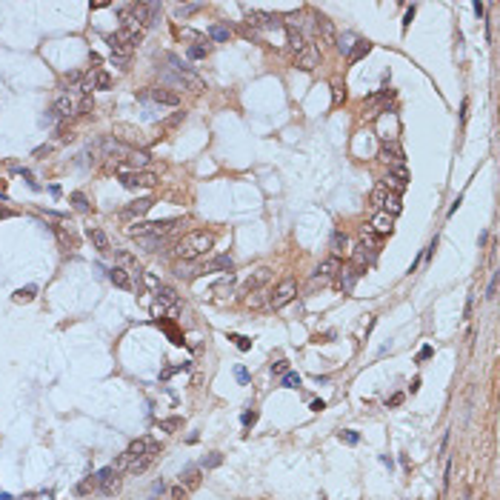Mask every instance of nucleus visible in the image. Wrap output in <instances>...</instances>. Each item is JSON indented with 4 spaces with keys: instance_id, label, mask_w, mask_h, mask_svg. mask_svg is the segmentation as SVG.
Listing matches in <instances>:
<instances>
[{
    "instance_id": "f257e3e1",
    "label": "nucleus",
    "mask_w": 500,
    "mask_h": 500,
    "mask_svg": "<svg viewBox=\"0 0 500 500\" xmlns=\"http://www.w3.org/2000/svg\"><path fill=\"white\" fill-rule=\"evenodd\" d=\"M215 246V234L212 232H189L175 243V257L177 260H198Z\"/></svg>"
},
{
    "instance_id": "f03ea898",
    "label": "nucleus",
    "mask_w": 500,
    "mask_h": 500,
    "mask_svg": "<svg viewBox=\"0 0 500 500\" xmlns=\"http://www.w3.org/2000/svg\"><path fill=\"white\" fill-rule=\"evenodd\" d=\"M140 34L143 32H134V29H117V32H112L106 40H109V46H112V57H117V60H129L132 57L134 46L140 43Z\"/></svg>"
},
{
    "instance_id": "7ed1b4c3",
    "label": "nucleus",
    "mask_w": 500,
    "mask_h": 500,
    "mask_svg": "<svg viewBox=\"0 0 500 500\" xmlns=\"http://www.w3.org/2000/svg\"><path fill=\"white\" fill-rule=\"evenodd\" d=\"M180 226V220L177 217H172V220H149V223H134L129 226V237L134 240H140V237H166L169 232H175Z\"/></svg>"
},
{
    "instance_id": "20e7f679",
    "label": "nucleus",
    "mask_w": 500,
    "mask_h": 500,
    "mask_svg": "<svg viewBox=\"0 0 500 500\" xmlns=\"http://www.w3.org/2000/svg\"><path fill=\"white\" fill-rule=\"evenodd\" d=\"M120 186H123V189H132V192H137V189H154V186H157V175L149 172V169L123 172V175H120Z\"/></svg>"
},
{
    "instance_id": "39448f33",
    "label": "nucleus",
    "mask_w": 500,
    "mask_h": 500,
    "mask_svg": "<svg viewBox=\"0 0 500 500\" xmlns=\"http://www.w3.org/2000/svg\"><path fill=\"white\" fill-rule=\"evenodd\" d=\"M295 298H298V283H295V280H283V283L269 295V306H272V309H283L286 303H292Z\"/></svg>"
},
{
    "instance_id": "423d86ee",
    "label": "nucleus",
    "mask_w": 500,
    "mask_h": 500,
    "mask_svg": "<svg viewBox=\"0 0 500 500\" xmlns=\"http://www.w3.org/2000/svg\"><path fill=\"white\" fill-rule=\"evenodd\" d=\"M295 66H298L300 72H312V69H317L320 66V49H317L315 43H306V46L295 54Z\"/></svg>"
},
{
    "instance_id": "0eeeda50",
    "label": "nucleus",
    "mask_w": 500,
    "mask_h": 500,
    "mask_svg": "<svg viewBox=\"0 0 500 500\" xmlns=\"http://www.w3.org/2000/svg\"><path fill=\"white\" fill-rule=\"evenodd\" d=\"M154 100V103H160V106H180V95L177 92H172L169 86H151L149 92H143L140 100Z\"/></svg>"
},
{
    "instance_id": "6e6552de",
    "label": "nucleus",
    "mask_w": 500,
    "mask_h": 500,
    "mask_svg": "<svg viewBox=\"0 0 500 500\" xmlns=\"http://www.w3.org/2000/svg\"><path fill=\"white\" fill-rule=\"evenodd\" d=\"M375 254H377V246L372 243V240H360L357 246H354V251H351V260H354V266L357 269H366L372 260H375Z\"/></svg>"
},
{
    "instance_id": "1a4fd4ad",
    "label": "nucleus",
    "mask_w": 500,
    "mask_h": 500,
    "mask_svg": "<svg viewBox=\"0 0 500 500\" xmlns=\"http://www.w3.org/2000/svg\"><path fill=\"white\" fill-rule=\"evenodd\" d=\"M340 269H343V260L329 254V257L315 269V283H326V280H332L334 275H340Z\"/></svg>"
},
{
    "instance_id": "9d476101",
    "label": "nucleus",
    "mask_w": 500,
    "mask_h": 500,
    "mask_svg": "<svg viewBox=\"0 0 500 500\" xmlns=\"http://www.w3.org/2000/svg\"><path fill=\"white\" fill-rule=\"evenodd\" d=\"M246 23L251 26V32H254V29H277V26H280L277 17L263 15V12H254V9H246Z\"/></svg>"
},
{
    "instance_id": "9b49d317",
    "label": "nucleus",
    "mask_w": 500,
    "mask_h": 500,
    "mask_svg": "<svg viewBox=\"0 0 500 500\" xmlns=\"http://www.w3.org/2000/svg\"><path fill=\"white\" fill-rule=\"evenodd\" d=\"M151 206H154V198H137L134 203H129L123 212H120V217L123 220H134V217H143L146 212H149Z\"/></svg>"
},
{
    "instance_id": "f8f14e48",
    "label": "nucleus",
    "mask_w": 500,
    "mask_h": 500,
    "mask_svg": "<svg viewBox=\"0 0 500 500\" xmlns=\"http://www.w3.org/2000/svg\"><path fill=\"white\" fill-rule=\"evenodd\" d=\"M269 277H272V269H269V266H257L249 277H246L243 292H257V289H263V286L269 283Z\"/></svg>"
},
{
    "instance_id": "ddd939ff",
    "label": "nucleus",
    "mask_w": 500,
    "mask_h": 500,
    "mask_svg": "<svg viewBox=\"0 0 500 500\" xmlns=\"http://www.w3.org/2000/svg\"><path fill=\"white\" fill-rule=\"evenodd\" d=\"M234 269V260L229 257V254H217V257H212V260H206V263H200V272L203 275H209V272H232Z\"/></svg>"
},
{
    "instance_id": "4468645a",
    "label": "nucleus",
    "mask_w": 500,
    "mask_h": 500,
    "mask_svg": "<svg viewBox=\"0 0 500 500\" xmlns=\"http://www.w3.org/2000/svg\"><path fill=\"white\" fill-rule=\"evenodd\" d=\"M360 275H363V269H357V266L340 269V280H337L340 292H343V295H349L351 289H354V283H357V277H360Z\"/></svg>"
},
{
    "instance_id": "2eb2a0df",
    "label": "nucleus",
    "mask_w": 500,
    "mask_h": 500,
    "mask_svg": "<svg viewBox=\"0 0 500 500\" xmlns=\"http://www.w3.org/2000/svg\"><path fill=\"white\" fill-rule=\"evenodd\" d=\"M154 295H157V303L160 306H172V309H177L180 306V298H177V292L166 283H157L154 286Z\"/></svg>"
},
{
    "instance_id": "dca6fc26",
    "label": "nucleus",
    "mask_w": 500,
    "mask_h": 500,
    "mask_svg": "<svg viewBox=\"0 0 500 500\" xmlns=\"http://www.w3.org/2000/svg\"><path fill=\"white\" fill-rule=\"evenodd\" d=\"M89 240L95 243V249L100 251V254H106V251H112V240H109V234L103 232V229H98V226H89Z\"/></svg>"
},
{
    "instance_id": "f3484780",
    "label": "nucleus",
    "mask_w": 500,
    "mask_h": 500,
    "mask_svg": "<svg viewBox=\"0 0 500 500\" xmlns=\"http://www.w3.org/2000/svg\"><path fill=\"white\" fill-rule=\"evenodd\" d=\"M317 34L323 37V43H334L337 40V32H334V23L326 15H317Z\"/></svg>"
},
{
    "instance_id": "a211bd4d",
    "label": "nucleus",
    "mask_w": 500,
    "mask_h": 500,
    "mask_svg": "<svg viewBox=\"0 0 500 500\" xmlns=\"http://www.w3.org/2000/svg\"><path fill=\"white\" fill-rule=\"evenodd\" d=\"M109 280H112L117 289H134L132 277H129V272H126L123 266H112V269H109Z\"/></svg>"
},
{
    "instance_id": "6ab92c4d",
    "label": "nucleus",
    "mask_w": 500,
    "mask_h": 500,
    "mask_svg": "<svg viewBox=\"0 0 500 500\" xmlns=\"http://www.w3.org/2000/svg\"><path fill=\"white\" fill-rule=\"evenodd\" d=\"M380 157H383L389 166H400V163H403V149H400L398 143H383Z\"/></svg>"
},
{
    "instance_id": "aec40b11",
    "label": "nucleus",
    "mask_w": 500,
    "mask_h": 500,
    "mask_svg": "<svg viewBox=\"0 0 500 500\" xmlns=\"http://www.w3.org/2000/svg\"><path fill=\"white\" fill-rule=\"evenodd\" d=\"M54 232H57V240H60V246L63 249H77V234L72 232V229H66V226H54Z\"/></svg>"
},
{
    "instance_id": "412c9836",
    "label": "nucleus",
    "mask_w": 500,
    "mask_h": 500,
    "mask_svg": "<svg viewBox=\"0 0 500 500\" xmlns=\"http://www.w3.org/2000/svg\"><path fill=\"white\" fill-rule=\"evenodd\" d=\"M180 486H183L186 492H192V489H198V486H200V469H198V466L186 469L183 475H180Z\"/></svg>"
},
{
    "instance_id": "4be33fe9",
    "label": "nucleus",
    "mask_w": 500,
    "mask_h": 500,
    "mask_svg": "<svg viewBox=\"0 0 500 500\" xmlns=\"http://www.w3.org/2000/svg\"><path fill=\"white\" fill-rule=\"evenodd\" d=\"M286 40H289V46L295 49V54H298V51L306 46V43H303V34H300V29H298V26H292V23L286 26Z\"/></svg>"
},
{
    "instance_id": "5701e85b",
    "label": "nucleus",
    "mask_w": 500,
    "mask_h": 500,
    "mask_svg": "<svg viewBox=\"0 0 500 500\" xmlns=\"http://www.w3.org/2000/svg\"><path fill=\"white\" fill-rule=\"evenodd\" d=\"M392 223H395V217H389L386 212H380V215L372 220V226H375V232L377 234H389L392 232Z\"/></svg>"
},
{
    "instance_id": "b1692460",
    "label": "nucleus",
    "mask_w": 500,
    "mask_h": 500,
    "mask_svg": "<svg viewBox=\"0 0 500 500\" xmlns=\"http://www.w3.org/2000/svg\"><path fill=\"white\" fill-rule=\"evenodd\" d=\"M383 209H386V215H389V217H398L400 212H403V198L392 192V195H389V200L383 203Z\"/></svg>"
},
{
    "instance_id": "393cba45",
    "label": "nucleus",
    "mask_w": 500,
    "mask_h": 500,
    "mask_svg": "<svg viewBox=\"0 0 500 500\" xmlns=\"http://www.w3.org/2000/svg\"><path fill=\"white\" fill-rule=\"evenodd\" d=\"M369 49H372V43H369V40H357V43L351 46V51H349V63H357L360 57H366Z\"/></svg>"
},
{
    "instance_id": "a878e982",
    "label": "nucleus",
    "mask_w": 500,
    "mask_h": 500,
    "mask_svg": "<svg viewBox=\"0 0 500 500\" xmlns=\"http://www.w3.org/2000/svg\"><path fill=\"white\" fill-rule=\"evenodd\" d=\"M346 246H349V237H346L343 232H334L332 234V257H340Z\"/></svg>"
},
{
    "instance_id": "bb28decb",
    "label": "nucleus",
    "mask_w": 500,
    "mask_h": 500,
    "mask_svg": "<svg viewBox=\"0 0 500 500\" xmlns=\"http://www.w3.org/2000/svg\"><path fill=\"white\" fill-rule=\"evenodd\" d=\"M232 289H234V272H226L215 283V295H226V292H232Z\"/></svg>"
},
{
    "instance_id": "cd10ccee",
    "label": "nucleus",
    "mask_w": 500,
    "mask_h": 500,
    "mask_svg": "<svg viewBox=\"0 0 500 500\" xmlns=\"http://www.w3.org/2000/svg\"><path fill=\"white\" fill-rule=\"evenodd\" d=\"M389 195H392V192H389L383 183H377L372 189V206H383L386 200H389Z\"/></svg>"
},
{
    "instance_id": "c85d7f7f",
    "label": "nucleus",
    "mask_w": 500,
    "mask_h": 500,
    "mask_svg": "<svg viewBox=\"0 0 500 500\" xmlns=\"http://www.w3.org/2000/svg\"><path fill=\"white\" fill-rule=\"evenodd\" d=\"M34 295H37V289H34V286H26V289H17L15 295H12V300H15V303H32Z\"/></svg>"
},
{
    "instance_id": "c756f323",
    "label": "nucleus",
    "mask_w": 500,
    "mask_h": 500,
    "mask_svg": "<svg viewBox=\"0 0 500 500\" xmlns=\"http://www.w3.org/2000/svg\"><path fill=\"white\" fill-rule=\"evenodd\" d=\"M72 206L77 209V212H92V203L86 198L83 192H72Z\"/></svg>"
},
{
    "instance_id": "7c9ffc66",
    "label": "nucleus",
    "mask_w": 500,
    "mask_h": 500,
    "mask_svg": "<svg viewBox=\"0 0 500 500\" xmlns=\"http://www.w3.org/2000/svg\"><path fill=\"white\" fill-rule=\"evenodd\" d=\"M198 9H200V3H177V6H175V17H177V20H180V17H189V15H195Z\"/></svg>"
},
{
    "instance_id": "2f4dec72",
    "label": "nucleus",
    "mask_w": 500,
    "mask_h": 500,
    "mask_svg": "<svg viewBox=\"0 0 500 500\" xmlns=\"http://www.w3.org/2000/svg\"><path fill=\"white\" fill-rule=\"evenodd\" d=\"M183 426V420L180 417H166V420H157V429L160 432H175V429H180Z\"/></svg>"
},
{
    "instance_id": "473e14b6",
    "label": "nucleus",
    "mask_w": 500,
    "mask_h": 500,
    "mask_svg": "<svg viewBox=\"0 0 500 500\" xmlns=\"http://www.w3.org/2000/svg\"><path fill=\"white\" fill-rule=\"evenodd\" d=\"M92 77H95V89H109V86H112V75L103 72V69H98Z\"/></svg>"
},
{
    "instance_id": "72a5a7b5",
    "label": "nucleus",
    "mask_w": 500,
    "mask_h": 500,
    "mask_svg": "<svg viewBox=\"0 0 500 500\" xmlns=\"http://www.w3.org/2000/svg\"><path fill=\"white\" fill-rule=\"evenodd\" d=\"M389 175H392L398 183H403V186L409 183V169L403 166V163H400V166H389Z\"/></svg>"
},
{
    "instance_id": "f704fd0d",
    "label": "nucleus",
    "mask_w": 500,
    "mask_h": 500,
    "mask_svg": "<svg viewBox=\"0 0 500 500\" xmlns=\"http://www.w3.org/2000/svg\"><path fill=\"white\" fill-rule=\"evenodd\" d=\"M389 98H392V89H380V92L369 95V98L363 100V103H366V106H377V103H383V100H389Z\"/></svg>"
},
{
    "instance_id": "c9c22d12",
    "label": "nucleus",
    "mask_w": 500,
    "mask_h": 500,
    "mask_svg": "<svg viewBox=\"0 0 500 500\" xmlns=\"http://www.w3.org/2000/svg\"><path fill=\"white\" fill-rule=\"evenodd\" d=\"M137 246H143L146 251H157L160 246H163V237H140Z\"/></svg>"
},
{
    "instance_id": "e433bc0d",
    "label": "nucleus",
    "mask_w": 500,
    "mask_h": 500,
    "mask_svg": "<svg viewBox=\"0 0 500 500\" xmlns=\"http://www.w3.org/2000/svg\"><path fill=\"white\" fill-rule=\"evenodd\" d=\"M209 37L217 40V43H226L229 40V29L226 26H209Z\"/></svg>"
},
{
    "instance_id": "4c0bfd02",
    "label": "nucleus",
    "mask_w": 500,
    "mask_h": 500,
    "mask_svg": "<svg viewBox=\"0 0 500 500\" xmlns=\"http://www.w3.org/2000/svg\"><path fill=\"white\" fill-rule=\"evenodd\" d=\"M266 300H269V292H266V289H257V292H254L249 300H246V303H249V306H254V309H260Z\"/></svg>"
},
{
    "instance_id": "58836bf2",
    "label": "nucleus",
    "mask_w": 500,
    "mask_h": 500,
    "mask_svg": "<svg viewBox=\"0 0 500 500\" xmlns=\"http://www.w3.org/2000/svg\"><path fill=\"white\" fill-rule=\"evenodd\" d=\"M332 103H334V106H340V103H346V86H340V83H332Z\"/></svg>"
},
{
    "instance_id": "ea45409f",
    "label": "nucleus",
    "mask_w": 500,
    "mask_h": 500,
    "mask_svg": "<svg viewBox=\"0 0 500 500\" xmlns=\"http://www.w3.org/2000/svg\"><path fill=\"white\" fill-rule=\"evenodd\" d=\"M98 489V477L92 475V477H86L83 483H77V495H89V492H95Z\"/></svg>"
},
{
    "instance_id": "a19ab883",
    "label": "nucleus",
    "mask_w": 500,
    "mask_h": 500,
    "mask_svg": "<svg viewBox=\"0 0 500 500\" xmlns=\"http://www.w3.org/2000/svg\"><path fill=\"white\" fill-rule=\"evenodd\" d=\"M100 492H103V495H117V492H120V480H117V477H109L106 483H100Z\"/></svg>"
},
{
    "instance_id": "79ce46f5",
    "label": "nucleus",
    "mask_w": 500,
    "mask_h": 500,
    "mask_svg": "<svg viewBox=\"0 0 500 500\" xmlns=\"http://www.w3.org/2000/svg\"><path fill=\"white\" fill-rule=\"evenodd\" d=\"M283 386H286V389H298V386H300V375H298V372H286V375H283Z\"/></svg>"
},
{
    "instance_id": "37998d69",
    "label": "nucleus",
    "mask_w": 500,
    "mask_h": 500,
    "mask_svg": "<svg viewBox=\"0 0 500 500\" xmlns=\"http://www.w3.org/2000/svg\"><path fill=\"white\" fill-rule=\"evenodd\" d=\"M229 340H234V346H237L240 351H249L251 349V340H249V337H243V334H232Z\"/></svg>"
},
{
    "instance_id": "c03bdc74",
    "label": "nucleus",
    "mask_w": 500,
    "mask_h": 500,
    "mask_svg": "<svg viewBox=\"0 0 500 500\" xmlns=\"http://www.w3.org/2000/svg\"><path fill=\"white\" fill-rule=\"evenodd\" d=\"M209 54V46H189V57L192 60H200V57H206Z\"/></svg>"
},
{
    "instance_id": "a18cd8bd",
    "label": "nucleus",
    "mask_w": 500,
    "mask_h": 500,
    "mask_svg": "<svg viewBox=\"0 0 500 500\" xmlns=\"http://www.w3.org/2000/svg\"><path fill=\"white\" fill-rule=\"evenodd\" d=\"M17 172H20V175H23V180H26V183L32 186L34 192H37V189H40V183H37V180H34V175H32V172H29V169H20V166H17Z\"/></svg>"
},
{
    "instance_id": "49530a36",
    "label": "nucleus",
    "mask_w": 500,
    "mask_h": 500,
    "mask_svg": "<svg viewBox=\"0 0 500 500\" xmlns=\"http://www.w3.org/2000/svg\"><path fill=\"white\" fill-rule=\"evenodd\" d=\"M340 440H343V443H349V446H354V443L360 440V434L351 432V429H346V432H340Z\"/></svg>"
},
{
    "instance_id": "de8ad7c7",
    "label": "nucleus",
    "mask_w": 500,
    "mask_h": 500,
    "mask_svg": "<svg viewBox=\"0 0 500 500\" xmlns=\"http://www.w3.org/2000/svg\"><path fill=\"white\" fill-rule=\"evenodd\" d=\"M498 295V275H492V280H489V289H486V300H495Z\"/></svg>"
},
{
    "instance_id": "09e8293b",
    "label": "nucleus",
    "mask_w": 500,
    "mask_h": 500,
    "mask_svg": "<svg viewBox=\"0 0 500 500\" xmlns=\"http://www.w3.org/2000/svg\"><path fill=\"white\" fill-rule=\"evenodd\" d=\"M163 329H166V332H169V337H172V343H177V346H183V337H180V334L175 332V326H172V323H163Z\"/></svg>"
},
{
    "instance_id": "8fccbe9b",
    "label": "nucleus",
    "mask_w": 500,
    "mask_h": 500,
    "mask_svg": "<svg viewBox=\"0 0 500 500\" xmlns=\"http://www.w3.org/2000/svg\"><path fill=\"white\" fill-rule=\"evenodd\" d=\"M177 34H180V37H186V40H200V43H203V34L192 32V29H177Z\"/></svg>"
},
{
    "instance_id": "3c124183",
    "label": "nucleus",
    "mask_w": 500,
    "mask_h": 500,
    "mask_svg": "<svg viewBox=\"0 0 500 500\" xmlns=\"http://www.w3.org/2000/svg\"><path fill=\"white\" fill-rule=\"evenodd\" d=\"M172 500H189V492H186L183 486H175V489H172Z\"/></svg>"
},
{
    "instance_id": "603ef678",
    "label": "nucleus",
    "mask_w": 500,
    "mask_h": 500,
    "mask_svg": "<svg viewBox=\"0 0 500 500\" xmlns=\"http://www.w3.org/2000/svg\"><path fill=\"white\" fill-rule=\"evenodd\" d=\"M220 460H223V457H220V454H217V451H212V454H209V457H206V460H203V466H220Z\"/></svg>"
},
{
    "instance_id": "864d4df0",
    "label": "nucleus",
    "mask_w": 500,
    "mask_h": 500,
    "mask_svg": "<svg viewBox=\"0 0 500 500\" xmlns=\"http://www.w3.org/2000/svg\"><path fill=\"white\" fill-rule=\"evenodd\" d=\"M234 377H237V383H249V372H246L243 366L234 369Z\"/></svg>"
},
{
    "instance_id": "5fc2aeb1",
    "label": "nucleus",
    "mask_w": 500,
    "mask_h": 500,
    "mask_svg": "<svg viewBox=\"0 0 500 500\" xmlns=\"http://www.w3.org/2000/svg\"><path fill=\"white\" fill-rule=\"evenodd\" d=\"M254 423H257V412H246V415H243V426L249 429V426H254Z\"/></svg>"
},
{
    "instance_id": "6e6d98bb",
    "label": "nucleus",
    "mask_w": 500,
    "mask_h": 500,
    "mask_svg": "<svg viewBox=\"0 0 500 500\" xmlns=\"http://www.w3.org/2000/svg\"><path fill=\"white\" fill-rule=\"evenodd\" d=\"M451 486V460H446V477H443V492Z\"/></svg>"
},
{
    "instance_id": "4d7b16f0",
    "label": "nucleus",
    "mask_w": 500,
    "mask_h": 500,
    "mask_svg": "<svg viewBox=\"0 0 500 500\" xmlns=\"http://www.w3.org/2000/svg\"><path fill=\"white\" fill-rule=\"evenodd\" d=\"M272 372H277V375H280V372H289V363H286V360H277V363H272Z\"/></svg>"
},
{
    "instance_id": "13d9d810",
    "label": "nucleus",
    "mask_w": 500,
    "mask_h": 500,
    "mask_svg": "<svg viewBox=\"0 0 500 500\" xmlns=\"http://www.w3.org/2000/svg\"><path fill=\"white\" fill-rule=\"evenodd\" d=\"M432 354H434V349H432V346H423V349H420V354H417V360H429Z\"/></svg>"
},
{
    "instance_id": "bf43d9fd",
    "label": "nucleus",
    "mask_w": 500,
    "mask_h": 500,
    "mask_svg": "<svg viewBox=\"0 0 500 500\" xmlns=\"http://www.w3.org/2000/svg\"><path fill=\"white\" fill-rule=\"evenodd\" d=\"M323 409H326L323 400H312V412H323Z\"/></svg>"
},
{
    "instance_id": "052dcab7",
    "label": "nucleus",
    "mask_w": 500,
    "mask_h": 500,
    "mask_svg": "<svg viewBox=\"0 0 500 500\" xmlns=\"http://www.w3.org/2000/svg\"><path fill=\"white\" fill-rule=\"evenodd\" d=\"M475 15H477V17L486 15V6H483V3H475Z\"/></svg>"
},
{
    "instance_id": "680f3d73",
    "label": "nucleus",
    "mask_w": 500,
    "mask_h": 500,
    "mask_svg": "<svg viewBox=\"0 0 500 500\" xmlns=\"http://www.w3.org/2000/svg\"><path fill=\"white\" fill-rule=\"evenodd\" d=\"M400 403H403V395H395V398L389 400V406H400Z\"/></svg>"
},
{
    "instance_id": "e2e57ef3",
    "label": "nucleus",
    "mask_w": 500,
    "mask_h": 500,
    "mask_svg": "<svg viewBox=\"0 0 500 500\" xmlns=\"http://www.w3.org/2000/svg\"><path fill=\"white\" fill-rule=\"evenodd\" d=\"M0 217H15V212H12V209H3V206H0Z\"/></svg>"
},
{
    "instance_id": "0e129e2a",
    "label": "nucleus",
    "mask_w": 500,
    "mask_h": 500,
    "mask_svg": "<svg viewBox=\"0 0 500 500\" xmlns=\"http://www.w3.org/2000/svg\"><path fill=\"white\" fill-rule=\"evenodd\" d=\"M0 198H6V180H0Z\"/></svg>"
},
{
    "instance_id": "69168bd1",
    "label": "nucleus",
    "mask_w": 500,
    "mask_h": 500,
    "mask_svg": "<svg viewBox=\"0 0 500 500\" xmlns=\"http://www.w3.org/2000/svg\"><path fill=\"white\" fill-rule=\"evenodd\" d=\"M0 500H15L12 495H0Z\"/></svg>"
},
{
    "instance_id": "338daca9",
    "label": "nucleus",
    "mask_w": 500,
    "mask_h": 500,
    "mask_svg": "<svg viewBox=\"0 0 500 500\" xmlns=\"http://www.w3.org/2000/svg\"><path fill=\"white\" fill-rule=\"evenodd\" d=\"M463 500H472V498H469V495H466V498H463Z\"/></svg>"
}]
</instances>
